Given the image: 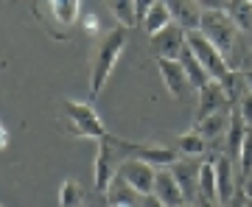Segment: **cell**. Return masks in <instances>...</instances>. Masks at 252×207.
<instances>
[{"label":"cell","instance_id":"cell-1","mask_svg":"<svg viewBox=\"0 0 252 207\" xmlns=\"http://www.w3.org/2000/svg\"><path fill=\"white\" fill-rule=\"evenodd\" d=\"M124 48H126V26H118L101 36L98 48L93 54V64H90V98H98L101 90L107 87L112 67H115L118 56L124 54Z\"/></svg>","mask_w":252,"mask_h":207},{"label":"cell","instance_id":"cell-2","mask_svg":"<svg viewBox=\"0 0 252 207\" xmlns=\"http://www.w3.org/2000/svg\"><path fill=\"white\" fill-rule=\"evenodd\" d=\"M199 31L213 42L224 56L235 51V36H238V23L227 9H205L199 20Z\"/></svg>","mask_w":252,"mask_h":207},{"label":"cell","instance_id":"cell-3","mask_svg":"<svg viewBox=\"0 0 252 207\" xmlns=\"http://www.w3.org/2000/svg\"><path fill=\"white\" fill-rule=\"evenodd\" d=\"M62 118L67 132L76 137H90V140H101L107 135V129L101 123V118L95 115V109L90 104H81V101H62Z\"/></svg>","mask_w":252,"mask_h":207},{"label":"cell","instance_id":"cell-4","mask_svg":"<svg viewBox=\"0 0 252 207\" xmlns=\"http://www.w3.org/2000/svg\"><path fill=\"white\" fill-rule=\"evenodd\" d=\"M124 148H121V137L104 135L98 140V157H95V190L107 193L112 179L121 171V162H124Z\"/></svg>","mask_w":252,"mask_h":207},{"label":"cell","instance_id":"cell-5","mask_svg":"<svg viewBox=\"0 0 252 207\" xmlns=\"http://www.w3.org/2000/svg\"><path fill=\"white\" fill-rule=\"evenodd\" d=\"M188 48L193 51V56H196L199 62L205 64V70L213 76V81H224L227 76H230L227 56L221 54L202 31H188Z\"/></svg>","mask_w":252,"mask_h":207},{"label":"cell","instance_id":"cell-6","mask_svg":"<svg viewBox=\"0 0 252 207\" xmlns=\"http://www.w3.org/2000/svg\"><path fill=\"white\" fill-rule=\"evenodd\" d=\"M152 48L157 59H180L188 48V31L180 23H171L152 36Z\"/></svg>","mask_w":252,"mask_h":207},{"label":"cell","instance_id":"cell-7","mask_svg":"<svg viewBox=\"0 0 252 207\" xmlns=\"http://www.w3.org/2000/svg\"><path fill=\"white\" fill-rule=\"evenodd\" d=\"M118 177L124 182H129L137 193H154V179H157V168H154L152 162L146 160H137V157H129V160L121 162V171Z\"/></svg>","mask_w":252,"mask_h":207},{"label":"cell","instance_id":"cell-8","mask_svg":"<svg viewBox=\"0 0 252 207\" xmlns=\"http://www.w3.org/2000/svg\"><path fill=\"white\" fill-rule=\"evenodd\" d=\"M154 196L160 199L162 205H168V207H180V205H185V202H188V199H185V190H182V185H180V179L174 177L171 165H162V168H157Z\"/></svg>","mask_w":252,"mask_h":207},{"label":"cell","instance_id":"cell-9","mask_svg":"<svg viewBox=\"0 0 252 207\" xmlns=\"http://www.w3.org/2000/svg\"><path fill=\"white\" fill-rule=\"evenodd\" d=\"M157 70H160V79L165 84L168 95L171 98H182V92L190 87V81L180 59H157Z\"/></svg>","mask_w":252,"mask_h":207},{"label":"cell","instance_id":"cell-10","mask_svg":"<svg viewBox=\"0 0 252 207\" xmlns=\"http://www.w3.org/2000/svg\"><path fill=\"white\" fill-rule=\"evenodd\" d=\"M230 104L233 101H230L221 81H210L207 87L199 90V118H207L213 112H224V109H230Z\"/></svg>","mask_w":252,"mask_h":207},{"label":"cell","instance_id":"cell-11","mask_svg":"<svg viewBox=\"0 0 252 207\" xmlns=\"http://www.w3.org/2000/svg\"><path fill=\"white\" fill-rule=\"evenodd\" d=\"M165 6L171 11L174 23H180L185 31H199V20H202V11L196 0H165Z\"/></svg>","mask_w":252,"mask_h":207},{"label":"cell","instance_id":"cell-12","mask_svg":"<svg viewBox=\"0 0 252 207\" xmlns=\"http://www.w3.org/2000/svg\"><path fill=\"white\" fill-rule=\"evenodd\" d=\"M216 179H219V205H227L235 188V177H233V157L224 154V157H219L216 160Z\"/></svg>","mask_w":252,"mask_h":207},{"label":"cell","instance_id":"cell-13","mask_svg":"<svg viewBox=\"0 0 252 207\" xmlns=\"http://www.w3.org/2000/svg\"><path fill=\"white\" fill-rule=\"evenodd\" d=\"M247 132H250V126L244 123L241 112H238V107H235L233 112H230V129H227V135H224L227 154H230L235 162H238V154H241V146H244V137H247Z\"/></svg>","mask_w":252,"mask_h":207},{"label":"cell","instance_id":"cell-14","mask_svg":"<svg viewBox=\"0 0 252 207\" xmlns=\"http://www.w3.org/2000/svg\"><path fill=\"white\" fill-rule=\"evenodd\" d=\"M45 3L54 23H59L62 28H70L81 14V0H45Z\"/></svg>","mask_w":252,"mask_h":207},{"label":"cell","instance_id":"cell-15","mask_svg":"<svg viewBox=\"0 0 252 207\" xmlns=\"http://www.w3.org/2000/svg\"><path fill=\"white\" fill-rule=\"evenodd\" d=\"M171 171H174V177L180 179L182 190H185V199H188V202H196L199 199V168H193L190 162L177 160L171 165Z\"/></svg>","mask_w":252,"mask_h":207},{"label":"cell","instance_id":"cell-16","mask_svg":"<svg viewBox=\"0 0 252 207\" xmlns=\"http://www.w3.org/2000/svg\"><path fill=\"white\" fill-rule=\"evenodd\" d=\"M180 62H182V67H185V73H188V81H190V87H193V90H202V87H207V84L213 81V76L205 70V64L193 56L190 48H185V54L180 56Z\"/></svg>","mask_w":252,"mask_h":207},{"label":"cell","instance_id":"cell-17","mask_svg":"<svg viewBox=\"0 0 252 207\" xmlns=\"http://www.w3.org/2000/svg\"><path fill=\"white\" fill-rule=\"evenodd\" d=\"M174 17L171 11H168V6H165V0H157L152 9H149V14H146V20L140 23V28H143L149 36H154L157 31H162L165 26H171Z\"/></svg>","mask_w":252,"mask_h":207},{"label":"cell","instance_id":"cell-18","mask_svg":"<svg viewBox=\"0 0 252 207\" xmlns=\"http://www.w3.org/2000/svg\"><path fill=\"white\" fill-rule=\"evenodd\" d=\"M199 196L207 202H219V179H216V162L205 160L199 165Z\"/></svg>","mask_w":252,"mask_h":207},{"label":"cell","instance_id":"cell-19","mask_svg":"<svg viewBox=\"0 0 252 207\" xmlns=\"http://www.w3.org/2000/svg\"><path fill=\"white\" fill-rule=\"evenodd\" d=\"M196 129L205 137H224L227 129H230V115H227V109L224 112H213V115H207V118H199Z\"/></svg>","mask_w":252,"mask_h":207},{"label":"cell","instance_id":"cell-20","mask_svg":"<svg viewBox=\"0 0 252 207\" xmlns=\"http://www.w3.org/2000/svg\"><path fill=\"white\" fill-rule=\"evenodd\" d=\"M177 151L188 154V157H199V154L207 151V137L202 135L199 129H190V132L177 137Z\"/></svg>","mask_w":252,"mask_h":207},{"label":"cell","instance_id":"cell-21","mask_svg":"<svg viewBox=\"0 0 252 207\" xmlns=\"http://www.w3.org/2000/svg\"><path fill=\"white\" fill-rule=\"evenodd\" d=\"M112 17L118 20V26H137V17H135V0H107Z\"/></svg>","mask_w":252,"mask_h":207},{"label":"cell","instance_id":"cell-22","mask_svg":"<svg viewBox=\"0 0 252 207\" xmlns=\"http://www.w3.org/2000/svg\"><path fill=\"white\" fill-rule=\"evenodd\" d=\"M59 207H84V188L76 179H64L59 190Z\"/></svg>","mask_w":252,"mask_h":207},{"label":"cell","instance_id":"cell-23","mask_svg":"<svg viewBox=\"0 0 252 207\" xmlns=\"http://www.w3.org/2000/svg\"><path fill=\"white\" fill-rule=\"evenodd\" d=\"M227 11L233 14L238 28H252V0H227Z\"/></svg>","mask_w":252,"mask_h":207},{"label":"cell","instance_id":"cell-24","mask_svg":"<svg viewBox=\"0 0 252 207\" xmlns=\"http://www.w3.org/2000/svg\"><path fill=\"white\" fill-rule=\"evenodd\" d=\"M238 168H241L244 179H247V177H250V171H252V129L247 132V137H244L241 154H238Z\"/></svg>","mask_w":252,"mask_h":207},{"label":"cell","instance_id":"cell-25","mask_svg":"<svg viewBox=\"0 0 252 207\" xmlns=\"http://www.w3.org/2000/svg\"><path fill=\"white\" fill-rule=\"evenodd\" d=\"M238 112H241L244 123L252 129V92H250V90H247L241 98H238Z\"/></svg>","mask_w":252,"mask_h":207},{"label":"cell","instance_id":"cell-26","mask_svg":"<svg viewBox=\"0 0 252 207\" xmlns=\"http://www.w3.org/2000/svg\"><path fill=\"white\" fill-rule=\"evenodd\" d=\"M221 207H252V196L247 193V188H238L233 193V199H230L227 205H221Z\"/></svg>","mask_w":252,"mask_h":207},{"label":"cell","instance_id":"cell-27","mask_svg":"<svg viewBox=\"0 0 252 207\" xmlns=\"http://www.w3.org/2000/svg\"><path fill=\"white\" fill-rule=\"evenodd\" d=\"M157 0H135V17H137V26L146 20V14H149V9H152Z\"/></svg>","mask_w":252,"mask_h":207},{"label":"cell","instance_id":"cell-28","mask_svg":"<svg viewBox=\"0 0 252 207\" xmlns=\"http://www.w3.org/2000/svg\"><path fill=\"white\" fill-rule=\"evenodd\" d=\"M135 207H168V205H162L154 193H146V196H140V202H137Z\"/></svg>","mask_w":252,"mask_h":207},{"label":"cell","instance_id":"cell-29","mask_svg":"<svg viewBox=\"0 0 252 207\" xmlns=\"http://www.w3.org/2000/svg\"><path fill=\"white\" fill-rule=\"evenodd\" d=\"M196 3L205 9H227V0H196Z\"/></svg>","mask_w":252,"mask_h":207},{"label":"cell","instance_id":"cell-30","mask_svg":"<svg viewBox=\"0 0 252 207\" xmlns=\"http://www.w3.org/2000/svg\"><path fill=\"white\" fill-rule=\"evenodd\" d=\"M196 207H221V205H219V202H207V199L199 196V199H196Z\"/></svg>","mask_w":252,"mask_h":207},{"label":"cell","instance_id":"cell-31","mask_svg":"<svg viewBox=\"0 0 252 207\" xmlns=\"http://www.w3.org/2000/svg\"><path fill=\"white\" fill-rule=\"evenodd\" d=\"M6 143H9V129L3 126L0 129V146H6Z\"/></svg>","mask_w":252,"mask_h":207},{"label":"cell","instance_id":"cell-32","mask_svg":"<svg viewBox=\"0 0 252 207\" xmlns=\"http://www.w3.org/2000/svg\"><path fill=\"white\" fill-rule=\"evenodd\" d=\"M244 81H247V90L252 92V70H247V73H244Z\"/></svg>","mask_w":252,"mask_h":207},{"label":"cell","instance_id":"cell-33","mask_svg":"<svg viewBox=\"0 0 252 207\" xmlns=\"http://www.w3.org/2000/svg\"><path fill=\"white\" fill-rule=\"evenodd\" d=\"M247 193L252 196V171H250V177H247Z\"/></svg>","mask_w":252,"mask_h":207},{"label":"cell","instance_id":"cell-34","mask_svg":"<svg viewBox=\"0 0 252 207\" xmlns=\"http://www.w3.org/2000/svg\"><path fill=\"white\" fill-rule=\"evenodd\" d=\"M180 207H196V202H185V205H180Z\"/></svg>","mask_w":252,"mask_h":207}]
</instances>
